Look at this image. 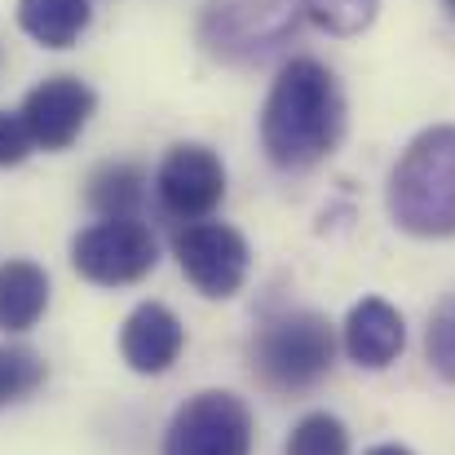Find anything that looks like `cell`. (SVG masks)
Wrapping results in <instances>:
<instances>
[{
  "instance_id": "cell-1",
  "label": "cell",
  "mask_w": 455,
  "mask_h": 455,
  "mask_svg": "<svg viewBox=\"0 0 455 455\" xmlns=\"http://www.w3.org/2000/svg\"><path fill=\"white\" fill-rule=\"evenodd\" d=\"M345 133V98L318 58H292L261 107V147L275 168L301 172L336 151Z\"/></svg>"
},
{
  "instance_id": "cell-2",
  "label": "cell",
  "mask_w": 455,
  "mask_h": 455,
  "mask_svg": "<svg viewBox=\"0 0 455 455\" xmlns=\"http://www.w3.org/2000/svg\"><path fill=\"white\" fill-rule=\"evenodd\" d=\"M389 217L416 239L455 235V124L425 129L394 164Z\"/></svg>"
},
{
  "instance_id": "cell-3",
  "label": "cell",
  "mask_w": 455,
  "mask_h": 455,
  "mask_svg": "<svg viewBox=\"0 0 455 455\" xmlns=\"http://www.w3.org/2000/svg\"><path fill=\"white\" fill-rule=\"evenodd\" d=\"M331 358H336V331L314 309H292L283 318H270L252 340V371L261 376V385L279 394L318 385L331 371Z\"/></svg>"
},
{
  "instance_id": "cell-4",
  "label": "cell",
  "mask_w": 455,
  "mask_h": 455,
  "mask_svg": "<svg viewBox=\"0 0 455 455\" xmlns=\"http://www.w3.org/2000/svg\"><path fill=\"white\" fill-rule=\"evenodd\" d=\"M159 261L151 226L142 217H120V221H98L71 239V266L80 279L98 288H129L142 283Z\"/></svg>"
},
{
  "instance_id": "cell-5",
  "label": "cell",
  "mask_w": 455,
  "mask_h": 455,
  "mask_svg": "<svg viewBox=\"0 0 455 455\" xmlns=\"http://www.w3.org/2000/svg\"><path fill=\"white\" fill-rule=\"evenodd\" d=\"M164 455H252V411L230 389H204L177 407Z\"/></svg>"
},
{
  "instance_id": "cell-6",
  "label": "cell",
  "mask_w": 455,
  "mask_h": 455,
  "mask_svg": "<svg viewBox=\"0 0 455 455\" xmlns=\"http://www.w3.org/2000/svg\"><path fill=\"white\" fill-rule=\"evenodd\" d=\"M172 252H177L181 275L195 283V292H204L212 301L235 297L248 283V270H252L248 239L226 221H190L172 239Z\"/></svg>"
},
{
  "instance_id": "cell-7",
  "label": "cell",
  "mask_w": 455,
  "mask_h": 455,
  "mask_svg": "<svg viewBox=\"0 0 455 455\" xmlns=\"http://www.w3.org/2000/svg\"><path fill=\"white\" fill-rule=\"evenodd\" d=\"M155 195L168 217L204 221L226 199V164L204 142H177L155 172Z\"/></svg>"
},
{
  "instance_id": "cell-8",
  "label": "cell",
  "mask_w": 455,
  "mask_h": 455,
  "mask_svg": "<svg viewBox=\"0 0 455 455\" xmlns=\"http://www.w3.org/2000/svg\"><path fill=\"white\" fill-rule=\"evenodd\" d=\"M98 111V93L80 76H49L22 98V124L40 151H67Z\"/></svg>"
},
{
  "instance_id": "cell-9",
  "label": "cell",
  "mask_w": 455,
  "mask_h": 455,
  "mask_svg": "<svg viewBox=\"0 0 455 455\" xmlns=\"http://www.w3.org/2000/svg\"><path fill=\"white\" fill-rule=\"evenodd\" d=\"M186 345L181 318L159 301H142L120 327V354L138 376H164Z\"/></svg>"
},
{
  "instance_id": "cell-10",
  "label": "cell",
  "mask_w": 455,
  "mask_h": 455,
  "mask_svg": "<svg viewBox=\"0 0 455 455\" xmlns=\"http://www.w3.org/2000/svg\"><path fill=\"white\" fill-rule=\"evenodd\" d=\"M340 331H345L340 336L345 340V354L358 367H367V371H385L403 354V345H407L403 314L389 301H380V297H363V301L349 309V318H345Z\"/></svg>"
},
{
  "instance_id": "cell-11",
  "label": "cell",
  "mask_w": 455,
  "mask_h": 455,
  "mask_svg": "<svg viewBox=\"0 0 455 455\" xmlns=\"http://www.w3.org/2000/svg\"><path fill=\"white\" fill-rule=\"evenodd\" d=\"M49 309V275L36 261H4L0 266V331H31Z\"/></svg>"
},
{
  "instance_id": "cell-12",
  "label": "cell",
  "mask_w": 455,
  "mask_h": 455,
  "mask_svg": "<svg viewBox=\"0 0 455 455\" xmlns=\"http://www.w3.org/2000/svg\"><path fill=\"white\" fill-rule=\"evenodd\" d=\"M93 22V0H18V27L44 49H71Z\"/></svg>"
},
{
  "instance_id": "cell-13",
  "label": "cell",
  "mask_w": 455,
  "mask_h": 455,
  "mask_svg": "<svg viewBox=\"0 0 455 455\" xmlns=\"http://www.w3.org/2000/svg\"><path fill=\"white\" fill-rule=\"evenodd\" d=\"M147 168L142 164H102L93 177H89V208L102 217V221H120V217H138L142 199H147Z\"/></svg>"
},
{
  "instance_id": "cell-14",
  "label": "cell",
  "mask_w": 455,
  "mask_h": 455,
  "mask_svg": "<svg viewBox=\"0 0 455 455\" xmlns=\"http://www.w3.org/2000/svg\"><path fill=\"white\" fill-rule=\"evenodd\" d=\"M44 376H49V367H44V358L36 349H27V345H0V407L31 398L44 385Z\"/></svg>"
},
{
  "instance_id": "cell-15",
  "label": "cell",
  "mask_w": 455,
  "mask_h": 455,
  "mask_svg": "<svg viewBox=\"0 0 455 455\" xmlns=\"http://www.w3.org/2000/svg\"><path fill=\"white\" fill-rule=\"evenodd\" d=\"M283 455H349V429L331 411H309L297 420Z\"/></svg>"
},
{
  "instance_id": "cell-16",
  "label": "cell",
  "mask_w": 455,
  "mask_h": 455,
  "mask_svg": "<svg viewBox=\"0 0 455 455\" xmlns=\"http://www.w3.org/2000/svg\"><path fill=\"white\" fill-rule=\"evenodd\" d=\"M305 18L331 36H358L376 22L380 0H301Z\"/></svg>"
},
{
  "instance_id": "cell-17",
  "label": "cell",
  "mask_w": 455,
  "mask_h": 455,
  "mask_svg": "<svg viewBox=\"0 0 455 455\" xmlns=\"http://www.w3.org/2000/svg\"><path fill=\"white\" fill-rule=\"evenodd\" d=\"M425 349H429L434 371L455 385V297H447V301L434 309L429 331H425Z\"/></svg>"
},
{
  "instance_id": "cell-18",
  "label": "cell",
  "mask_w": 455,
  "mask_h": 455,
  "mask_svg": "<svg viewBox=\"0 0 455 455\" xmlns=\"http://www.w3.org/2000/svg\"><path fill=\"white\" fill-rule=\"evenodd\" d=\"M31 133H27V124H22V116H9V111H0V168H13V164H22L27 155H31Z\"/></svg>"
},
{
  "instance_id": "cell-19",
  "label": "cell",
  "mask_w": 455,
  "mask_h": 455,
  "mask_svg": "<svg viewBox=\"0 0 455 455\" xmlns=\"http://www.w3.org/2000/svg\"><path fill=\"white\" fill-rule=\"evenodd\" d=\"M367 455H411L407 447H398V443H380V447H371Z\"/></svg>"
},
{
  "instance_id": "cell-20",
  "label": "cell",
  "mask_w": 455,
  "mask_h": 455,
  "mask_svg": "<svg viewBox=\"0 0 455 455\" xmlns=\"http://www.w3.org/2000/svg\"><path fill=\"white\" fill-rule=\"evenodd\" d=\"M443 4H447V13H451V18H455V0H443Z\"/></svg>"
}]
</instances>
